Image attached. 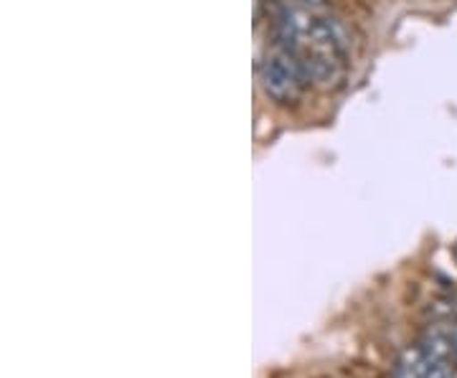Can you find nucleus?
<instances>
[{"label":"nucleus","instance_id":"obj_1","mask_svg":"<svg viewBox=\"0 0 457 378\" xmlns=\"http://www.w3.org/2000/svg\"><path fill=\"white\" fill-rule=\"evenodd\" d=\"M275 44L293 56L311 84L333 86L348 69V36L318 0H285L272 18Z\"/></svg>","mask_w":457,"mask_h":378},{"label":"nucleus","instance_id":"obj_2","mask_svg":"<svg viewBox=\"0 0 457 378\" xmlns=\"http://www.w3.org/2000/svg\"><path fill=\"white\" fill-rule=\"evenodd\" d=\"M257 82L267 99L278 104H293L312 86L303 66L278 44H272L257 59Z\"/></svg>","mask_w":457,"mask_h":378},{"label":"nucleus","instance_id":"obj_3","mask_svg":"<svg viewBox=\"0 0 457 378\" xmlns=\"http://www.w3.org/2000/svg\"><path fill=\"white\" fill-rule=\"evenodd\" d=\"M429 366L432 363L425 356L422 346L417 343V346H409L407 350H402V356L394 363L392 378H425Z\"/></svg>","mask_w":457,"mask_h":378},{"label":"nucleus","instance_id":"obj_4","mask_svg":"<svg viewBox=\"0 0 457 378\" xmlns=\"http://www.w3.org/2000/svg\"><path fill=\"white\" fill-rule=\"evenodd\" d=\"M425 378H457V368H453V366H447V361L432 363V366L427 368V376Z\"/></svg>","mask_w":457,"mask_h":378}]
</instances>
